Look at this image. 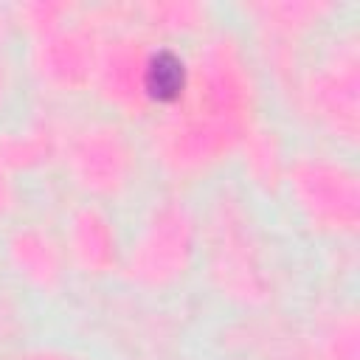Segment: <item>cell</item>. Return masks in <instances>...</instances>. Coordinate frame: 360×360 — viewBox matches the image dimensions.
Listing matches in <instances>:
<instances>
[{
  "instance_id": "obj_1",
  "label": "cell",
  "mask_w": 360,
  "mask_h": 360,
  "mask_svg": "<svg viewBox=\"0 0 360 360\" xmlns=\"http://www.w3.org/2000/svg\"><path fill=\"white\" fill-rule=\"evenodd\" d=\"M146 90L152 98L158 101H172L180 96L183 84H186V70L183 62L172 53V51H158L149 65H146Z\"/></svg>"
}]
</instances>
